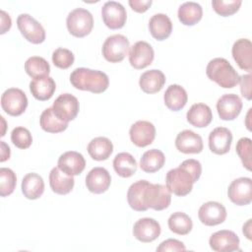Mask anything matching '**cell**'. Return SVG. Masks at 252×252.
<instances>
[{
  "label": "cell",
  "mask_w": 252,
  "mask_h": 252,
  "mask_svg": "<svg viewBox=\"0 0 252 252\" xmlns=\"http://www.w3.org/2000/svg\"><path fill=\"white\" fill-rule=\"evenodd\" d=\"M201 173L202 165L199 160L186 159L178 167L167 171L165 176L166 187L176 196H186L192 191L193 184L198 181Z\"/></svg>",
  "instance_id": "cell-1"
},
{
  "label": "cell",
  "mask_w": 252,
  "mask_h": 252,
  "mask_svg": "<svg viewBox=\"0 0 252 252\" xmlns=\"http://www.w3.org/2000/svg\"><path fill=\"white\" fill-rule=\"evenodd\" d=\"M70 82L77 90L93 94H101L109 86L108 76L104 72L85 67L76 68L70 75Z\"/></svg>",
  "instance_id": "cell-2"
},
{
  "label": "cell",
  "mask_w": 252,
  "mask_h": 252,
  "mask_svg": "<svg viewBox=\"0 0 252 252\" xmlns=\"http://www.w3.org/2000/svg\"><path fill=\"white\" fill-rule=\"evenodd\" d=\"M206 74L211 81L216 82L223 89H232L239 82V75L224 58L212 59L206 68Z\"/></svg>",
  "instance_id": "cell-3"
},
{
  "label": "cell",
  "mask_w": 252,
  "mask_h": 252,
  "mask_svg": "<svg viewBox=\"0 0 252 252\" xmlns=\"http://www.w3.org/2000/svg\"><path fill=\"white\" fill-rule=\"evenodd\" d=\"M68 32L76 37L88 35L94 28V18L90 11L84 8L72 10L66 20Z\"/></svg>",
  "instance_id": "cell-4"
},
{
  "label": "cell",
  "mask_w": 252,
  "mask_h": 252,
  "mask_svg": "<svg viewBox=\"0 0 252 252\" xmlns=\"http://www.w3.org/2000/svg\"><path fill=\"white\" fill-rule=\"evenodd\" d=\"M130 43L123 34L108 36L102 45V55L110 63L121 62L129 52Z\"/></svg>",
  "instance_id": "cell-5"
},
{
  "label": "cell",
  "mask_w": 252,
  "mask_h": 252,
  "mask_svg": "<svg viewBox=\"0 0 252 252\" xmlns=\"http://www.w3.org/2000/svg\"><path fill=\"white\" fill-rule=\"evenodd\" d=\"M1 106L7 114L19 116L27 109L28 97L21 89L10 88L1 95Z\"/></svg>",
  "instance_id": "cell-6"
},
{
  "label": "cell",
  "mask_w": 252,
  "mask_h": 252,
  "mask_svg": "<svg viewBox=\"0 0 252 252\" xmlns=\"http://www.w3.org/2000/svg\"><path fill=\"white\" fill-rule=\"evenodd\" d=\"M17 26L28 41L33 44H39L45 40V31L42 25L31 15H19L17 18Z\"/></svg>",
  "instance_id": "cell-7"
},
{
  "label": "cell",
  "mask_w": 252,
  "mask_h": 252,
  "mask_svg": "<svg viewBox=\"0 0 252 252\" xmlns=\"http://www.w3.org/2000/svg\"><path fill=\"white\" fill-rule=\"evenodd\" d=\"M171 192L166 186L149 182L145 191V205L148 209L162 211L170 205Z\"/></svg>",
  "instance_id": "cell-8"
},
{
  "label": "cell",
  "mask_w": 252,
  "mask_h": 252,
  "mask_svg": "<svg viewBox=\"0 0 252 252\" xmlns=\"http://www.w3.org/2000/svg\"><path fill=\"white\" fill-rule=\"evenodd\" d=\"M79 109V100L71 94H60L52 105V110L56 117L66 123L74 120L77 117Z\"/></svg>",
  "instance_id": "cell-9"
},
{
  "label": "cell",
  "mask_w": 252,
  "mask_h": 252,
  "mask_svg": "<svg viewBox=\"0 0 252 252\" xmlns=\"http://www.w3.org/2000/svg\"><path fill=\"white\" fill-rule=\"evenodd\" d=\"M227 196L237 206L249 205L252 201V179L249 177L234 179L228 186Z\"/></svg>",
  "instance_id": "cell-10"
},
{
  "label": "cell",
  "mask_w": 252,
  "mask_h": 252,
  "mask_svg": "<svg viewBox=\"0 0 252 252\" xmlns=\"http://www.w3.org/2000/svg\"><path fill=\"white\" fill-rule=\"evenodd\" d=\"M101 17L107 28L118 30L124 27L127 20V12L121 3L107 1L101 8Z\"/></svg>",
  "instance_id": "cell-11"
},
{
  "label": "cell",
  "mask_w": 252,
  "mask_h": 252,
  "mask_svg": "<svg viewBox=\"0 0 252 252\" xmlns=\"http://www.w3.org/2000/svg\"><path fill=\"white\" fill-rule=\"evenodd\" d=\"M155 58L154 48L144 40L135 42L129 51V63L135 69H144L150 66Z\"/></svg>",
  "instance_id": "cell-12"
},
{
  "label": "cell",
  "mask_w": 252,
  "mask_h": 252,
  "mask_svg": "<svg viewBox=\"0 0 252 252\" xmlns=\"http://www.w3.org/2000/svg\"><path fill=\"white\" fill-rule=\"evenodd\" d=\"M131 142L140 148L151 145L156 138L155 125L147 120H139L135 122L129 130Z\"/></svg>",
  "instance_id": "cell-13"
},
{
  "label": "cell",
  "mask_w": 252,
  "mask_h": 252,
  "mask_svg": "<svg viewBox=\"0 0 252 252\" xmlns=\"http://www.w3.org/2000/svg\"><path fill=\"white\" fill-rule=\"evenodd\" d=\"M198 217L203 224L214 226L220 224L225 220L226 210L222 204L215 201H209L200 207Z\"/></svg>",
  "instance_id": "cell-14"
},
{
  "label": "cell",
  "mask_w": 252,
  "mask_h": 252,
  "mask_svg": "<svg viewBox=\"0 0 252 252\" xmlns=\"http://www.w3.org/2000/svg\"><path fill=\"white\" fill-rule=\"evenodd\" d=\"M211 249L217 252H231L239 249V238L235 232L222 229L213 233L209 239Z\"/></svg>",
  "instance_id": "cell-15"
},
{
  "label": "cell",
  "mask_w": 252,
  "mask_h": 252,
  "mask_svg": "<svg viewBox=\"0 0 252 252\" xmlns=\"http://www.w3.org/2000/svg\"><path fill=\"white\" fill-rule=\"evenodd\" d=\"M160 231V224L152 218H142L133 226L134 237L143 243L153 242L159 236Z\"/></svg>",
  "instance_id": "cell-16"
},
{
  "label": "cell",
  "mask_w": 252,
  "mask_h": 252,
  "mask_svg": "<svg viewBox=\"0 0 252 252\" xmlns=\"http://www.w3.org/2000/svg\"><path fill=\"white\" fill-rule=\"evenodd\" d=\"M242 100L234 94H225L217 101V110L220 119L225 121L234 120L241 112Z\"/></svg>",
  "instance_id": "cell-17"
},
{
  "label": "cell",
  "mask_w": 252,
  "mask_h": 252,
  "mask_svg": "<svg viewBox=\"0 0 252 252\" xmlns=\"http://www.w3.org/2000/svg\"><path fill=\"white\" fill-rule=\"evenodd\" d=\"M57 165L64 173L75 176L83 172L86 167V160L82 154L75 151H69L59 157Z\"/></svg>",
  "instance_id": "cell-18"
},
{
  "label": "cell",
  "mask_w": 252,
  "mask_h": 252,
  "mask_svg": "<svg viewBox=\"0 0 252 252\" xmlns=\"http://www.w3.org/2000/svg\"><path fill=\"white\" fill-rule=\"evenodd\" d=\"M111 177L104 167H94L86 176V186L94 194L104 193L110 186Z\"/></svg>",
  "instance_id": "cell-19"
},
{
  "label": "cell",
  "mask_w": 252,
  "mask_h": 252,
  "mask_svg": "<svg viewBox=\"0 0 252 252\" xmlns=\"http://www.w3.org/2000/svg\"><path fill=\"white\" fill-rule=\"evenodd\" d=\"M232 134L225 127H217L209 135V148L216 155H224L229 152Z\"/></svg>",
  "instance_id": "cell-20"
},
{
  "label": "cell",
  "mask_w": 252,
  "mask_h": 252,
  "mask_svg": "<svg viewBox=\"0 0 252 252\" xmlns=\"http://www.w3.org/2000/svg\"><path fill=\"white\" fill-rule=\"evenodd\" d=\"M232 57L238 67L247 72L252 71V43L248 38L237 39L231 49Z\"/></svg>",
  "instance_id": "cell-21"
},
{
  "label": "cell",
  "mask_w": 252,
  "mask_h": 252,
  "mask_svg": "<svg viewBox=\"0 0 252 252\" xmlns=\"http://www.w3.org/2000/svg\"><path fill=\"white\" fill-rule=\"evenodd\" d=\"M175 147L183 154H199L203 151L204 146L199 134L191 130H183L176 136Z\"/></svg>",
  "instance_id": "cell-22"
},
{
  "label": "cell",
  "mask_w": 252,
  "mask_h": 252,
  "mask_svg": "<svg viewBox=\"0 0 252 252\" xmlns=\"http://www.w3.org/2000/svg\"><path fill=\"white\" fill-rule=\"evenodd\" d=\"M149 31L157 40H164L171 34V20L165 14H155L149 21Z\"/></svg>",
  "instance_id": "cell-23"
},
{
  "label": "cell",
  "mask_w": 252,
  "mask_h": 252,
  "mask_svg": "<svg viewBox=\"0 0 252 252\" xmlns=\"http://www.w3.org/2000/svg\"><path fill=\"white\" fill-rule=\"evenodd\" d=\"M165 84L164 74L158 69L144 72L139 80L141 90L146 94H156L159 92Z\"/></svg>",
  "instance_id": "cell-24"
},
{
  "label": "cell",
  "mask_w": 252,
  "mask_h": 252,
  "mask_svg": "<svg viewBox=\"0 0 252 252\" xmlns=\"http://www.w3.org/2000/svg\"><path fill=\"white\" fill-rule=\"evenodd\" d=\"M55 90V81L49 76L33 79L30 83V91L32 96L40 101L48 100L49 98H51Z\"/></svg>",
  "instance_id": "cell-25"
},
{
  "label": "cell",
  "mask_w": 252,
  "mask_h": 252,
  "mask_svg": "<svg viewBox=\"0 0 252 252\" xmlns=\"http://www.w3.org/2000/svg\"><path fill=\"white\" fill-rule=\"evenodd\" d=\"M187 121L197 128L207 127L213 120V113L209 105L199 102L194 103L186 113Z\"/></svg>",
  "instance_id": "cell-26"
},
{
  "label": "cell",
  "mask_w": 252,
  "mask_h": 252,
  "mask_svg": "<svg viewBox=\"0 0 252 252\" xmlns=\"http://www.w3.org/2000/svg\"><path fill=\"white\" fill-rule=\"evenodd\" d=\"M74 184V177L61 171L58 166L51 169L49 173V185L54 193L66 195L72 191Z\"/></svg>",
  "instance_id": "cell-27"
},
{
  "label": "cell",
  "mask_w": 252,
  "mask_h": 252,
  "mask_svg": "<svg viewBox=\"0 0 252 252\" xmlns=\"http://www.w3.org/2000/svg\"><path fill=\"white\" fill-rule=\"evenodd\" d=\"M163 100L166 107L172 111H178L182 109L188 100L187 92L180 85H170L164 94Z\"/></svg>",
  "instance_id": "cell-28"
},
{
  "label": "cell",
  "mask_w": 252,
  "mask_h": 252,
  "mask_svg": "<svg viewBox=\"0 0 252 252\" xmlns=\"http://www.w3.org/2000/svg\"><path fill=\"white\" fill-rule=\"evenodd\" d=\"M22 192L29 200H36L44 192V182L42 177L34 172L28 173L22 180Z\"/></svg>",
  "instance_id": "cell-29"
},
{
  "label": "cell",
  "mask_w": 252,
  "mask_h": 252,
  "mask_svg": "<svg viewBox=\"0 0 252 252\" xmlns=\"http://www.w3.org/2000/svg\"><path fill=\"white\" fill-rule=\"evenodd\" d=\"M149 181L138 180L131 184L127 192V201L129 206L137 212H145L148 208L145 205V191Z\"/></svg>",
  "instance_id": "cell-30"
},
{
  "label": "cell",
  "mask_w": 252,
  "mask_h": 252,
  "mask_svg": "<svg viewBox=\"0 0 252 252\" xmlns=\"http://www.w3.org/2000/svg\"><path fill=\"white\" fill-rule=\"evenodd\" d=\"M87 150L93 159L101 161L110 157L113 152V145L106 137H96L89 143Z\"/></svg>",
  "instance_id": "cell-31"
},
{
  "label": "cell",
  "mask_w": 252,
  "mask_h": 252,
  "mask_svg": "<svg viewBox=\"0 0 252 252\" xmlns=\"http://www.w3.org/2000/svg\"><path fill=\"white\" fill-rule=\"evenodd\" d=\"M177 16L184 26H194L201 21L203 17V9L197 2H185L178 8Z\"/></svg>",
  "instance_id": "cell-32"
},
{
  "label": "cell",
  "mask_w": 252,
  "mask_h": 252,
  "mask_svg": "<svg viewBox=\"0 0 252 252\" xmlns=\"http://www.w3.org/2000/svg\"><path fill=\"white\" fill-rule=\"evenodd\" d=\"M165 162L163 153L157 149H152L145 152L140 159V167L147 173H154L158 171Z\"/></svg>",
  "instance_id": "cell-33"
},
{
  "label": "cell",
  "mask_w": 252,
  "mask_h": 252,
  "mask_svg": "<svg viewBox=\"0 0 252 252\" xmlns=\"http://www.w3.org/2000/svg\"><path fill=\"white\" fill-rule=\"evenodd\" d=\"M137 161L129 153H119L113 159V168L115 172L124 178L132 176L137 170Z\"/></svg>",
  "instance_id": "cell-34"
},
{
  "label": "cell",
  "mask_w": 252,
  "mask_h": 252,
  "mask_svg": "<svg viewBox=\"0 0 252 252\" xmlns=\"http://www.w3.org/2000/svg\"><path fill=\"white\" fill-rule=\"evenodd\" d=\"M39 125L41 129L47 133H60L65 131L68 127V123L56 117L52 107H48L42 111L39 118Z\"/></svg>",
  "instance_id": "cell-35"
},
{
  "label": "cell",
  "mask_w": 252,
  "mask_h": 252,
  "mask_svg": "<svg viewBox=\"0 0 252 252\" xmlns=\"http://www.w3.org/2000/svg\"><path fill=\"white\" fill-rule=\"evenodd\" d=\"M169 229L178 235L188 234L193 227L191 218L182 212H176L170 215L167 220Z\"/></svg>",
  "instance_id": "cell-36"
},
{
  "label": "cell",
  "mask_w": 252,
  "mask_h": 252,
  "mask_svg": "<svg viewBox=\"0 0 252 252\" xmlns=\"http://www.w3.org/2000/svg\"><path fill=\"white\" fill-rule=\"evenodd\" d=\"M25 71L32 79L46 77L50 73L48 62L40 56H32L25 63Z\"/></svg>",
  "instance_id": "cell-37"
},
{
  "label": "cell",
  "mask_w": 252,
  "mask_h": 252,
  "mask_svg": "<svg viewBox=\"0 0 252 252\" xmlns=\"http://www.w3.org/2000/svg\"><path fill=\"white\" fill-rule=\"evenodd\" d=\"M17 176L15 172L7 167L0 168V196L6 197L11 195L16 187Z\"/></svg>",
  "instance_id": "cell-38"
},
{
  "label": "cell",
  "mask_w": 252,
  "mask_h": 252,
  "mask_svg": "<svg viewBox=\"0 0 252 252\" xmlns=\"http://www.w3.org/2000/svg\"><path fill=\"white\" fill-rule=\"evenodd\" d=\"M242 4L241 0H213L212 6L214 11L222 16L228 17L235 14Z\"/></svg>",
  "instance_id": "cell-39"
},
{
  "label": "cell",
  "mask_w": 252,
  "mask_h": 252,
  "mask_svg": "<svg viewBox=\"0 0 252 252\" xmlns=\"http://www.w3.org/2000/svg\"><path fill=\"white\" fill-rule=\"evenodd\" d=\"M75 56L73 52L67 48L59 47L52 53V62L54 66L60 69H68L73 65Z\"/></svg>",
  "instance_id": "cell-40"
},
{
  "label": "cell",
  "mask_w": 252,
  "mask_h": 252,
  "mask_svg": "<svg viewBox=\"0 0 252 252\" xmlns=\"http://www.w3.org/2000/svg\"><path fill=\"white\" fill-rule=\"evenodd\" d=\"M11 141L17 148L25 150L31 147L32 143V137L27 128L19 126L12 130Z\"/></svg>",
  "instance_id": "cell-41"
},
{
  "label": "cell",
  "mask_w": 252,
  "mask_h": 252,
  "mask_svg": "<svg viewBox=\"0 0 252 252\" xmlns=\"http://www.w3.org/2000/svg\"><path fill=\"white\" fill-rule=\"evenodd\" d=\"M235 150L243 166L247 170H251V139L246 137L240 138L236 144Z\"/></svg>",
  "instance_id": "cell-42"
},
{
  "label": "cell",
  "mask_w": 252,
  "mask_h": 252,
  "mask_svg": "<svg viewBox=\"0 0 252 252\" xmlns=\"http://www.w3.org/2000/svg\"><path fill=\"white\" fill-rule=\"evenodd\" d=\"M186 247L183 242L177 240V239H166L162 241L158 247V252H166V251H185Z\"/></svg>",
  "instance_id": "cell-43"
},
{
  "label": "cell",
  "mask_w": 252,
  "mask_h": 252,
  "mask_svg": "<svg viewBox=\"0 0 252 252\" xmlns=\"http://www.w3.org/2000/svg\"><path fill=\"white\" fill-rule=\"evenodd\" d=\"M238 84H240V92H241L242 96L245 97L246 99L250 100L252 97V95H251V75L246 74V75L239 76Z\"/></svg>",
  "instance_id": "cell-44"
},
{
  "label": "cell",
  "mask_w": 252,
  "mask_h": 252,
  "mask_svg": "<svg viewBox=\"0 0 252 252\" xmlns=\"http://www.w3.org/2000/svg\"><path fill=\"white\" fill-rule=\"evenodd\" d=\"M128 3L133 11L137 13H144L150 8L153 1L152 0H130Z\"/></svg>",
  "instance_id": "cell-45"
},
{
  "label": "cell",
  "mask_w": 252,
  "mask_h": 252,
  "mask_svg": "<svg viewBox=\"0 0 252 252\" xmlns=\"http://www.w3.org/2000/svg\"><path fill=\"white\" fill-rule=\"evenodd\" d=\"M0 15H1V32H0V33L3 34L10 30V28L12 26V21H11L9 14H7L5 11L1 10Z\"/></svg>",
  "instance_id": "cell-46"
},
{
  "label": "cell",
  "mask_w": 252,
  "mask_h": 252,
  "mask_svg": "<svg viewBox=\"0 0 252 252\" xmlns=\"http://www.w3.org/2000/svg\"><path fill=\"white\" fill-rule=\"evenodd\" d=\"M0 146H1V158H0V161L3 162L7 159H9L10 158V148L8 145H6L3 141H0Z\"/></svg>",
  "instance_id": "cell-47"
},
{
  "label": "cell",
  "mask_w": 252,
  "mask_h": 252,
  "mask_svg": "<svg viewBox=\"0 0 252 252\" xmlns=\"http://www.w3.org/2000/svg\"><path fill=\"white\" fill-rule=\"evenodd\" d=\"M251 221L252 220H248L244 224H243V228L242 231L244 233V235L250 240L251 239Z\"/></svg>",
  "instance_id": "cell-48"
}]
</instances>
